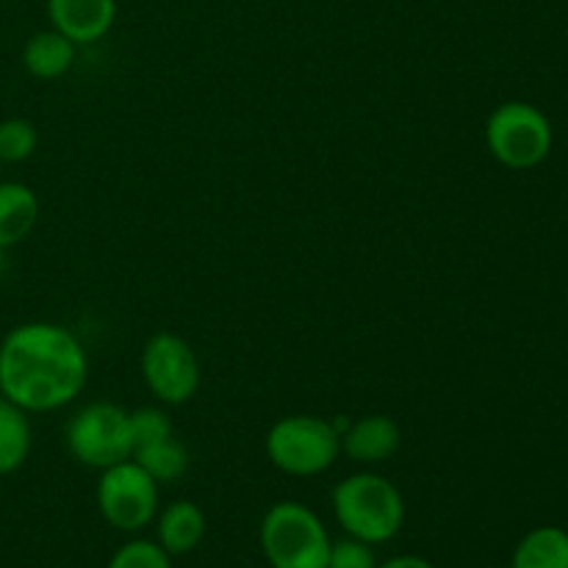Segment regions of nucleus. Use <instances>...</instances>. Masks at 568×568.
Returning a JSON list of instances; mask_svg holds the SVG:
<instances>
[{
    "mask_svg": "<svg viewBox=\"0 0 568 568\" xmlns=\"http://www.w3.org/2000/svg\"><path fill=\"white\" fill-rule=\"evenodd\" d=\"M0 170H3V161H0Z\"/></svg>",
    "mask_w": 568,
    "mask_h": 568,
    "instance_id": "nucleus-23",
    "label": "nucleus"
},
{
    "mask_svg": "<svg viewBox=\"0 0 568 568\" xmlns=\"http://www.w3.org/2000/svg\"><path fill=\"white\" fill-rule=\"evenodd\" d=\"M50 28L75 44H92L111 31L116 0H48Z\"/></svg>",
    "mask_w": 568,
    "mask_h": 568,
    "instance_id": "nucleus-9",
    "label": "nucleus"
},
{
    "mask_svg": "<svg viewBox=\"0 0 568 568\" xmlns=\"http://www.w3.org/2000/svg\"><path fill=\"white\" fill-rule=\"evenodd\" d=\"M109 568H172L170 555L161 544L128 541L116 549Z\"/></svg>",
    "mask_w": 568,
    "mask_h": 568,
    "instance_id": "nucleus-19",
    "label": "nucleus"
},
{
    "mask_svg": "<svg viewBox=\"0 0 568 568\" xmlns=\"http://www.w3.org/2000/svg\"><path fill=\"white\" fill-rule=\"evenodd\" d=\"M552 125L541 109L521 100L497 105L486 122V144L508 170H532L552 150Z\"/></svg>",
    "mask_w": 568,
    "mask_h": 568,
    "instance_id": "nucleus-5",
    "label": "nucleus"
},
{
    "mask_svg": "<svg viewBox=\"0 0 568 568\" xmlns=\"http://www.w3.org/2000/svg\"><path fill=\"white\" fill-rule=\"evenodd\" d=\"M31 453V419L0 394V475L20 469Z\"/></svg>",
    "mask_w": 568,
    "mask_h": 568,
    "instance_id": "nucleus-14",
    "label": "nucleus"
},
{
    "mask_svg": "<svg viewBox=\"0 0 568 568\" xmlns=\"http://www.w3.org/2000/svg\"><path fill=\"white\" fill-rule=\"evenodd\" d=\"M98 510L111 527L122 532H136L153 521L159 510V483L136 464V460H122L100 471Z\"/></svg>",
    "mask_w": 568,
    "mask_h": 568,
    "instance_id": "nucleus-7",
    "label": "nucleus"
},
{
    "mask_svg": "<svg viewBox=\"0 0 568 568\" xmlns=\"http://www.w3.org/2000/svg\"><path fill=\"white\" fill-rule=\"evenodd\" d=\"M87 375V349L55 322H26L0 342V394L26 414H50L75 403Z\"/></svg>",
    "mask_w": 568,
    "mask_h": 568,
    "instance_id": "nucleus-1",
    "label": "nucleus"
},
{
    "mask_svg": "<svg viewBox=\"0 0 568 568\" xmlns=\"http://www.w3.org/2000/svg\"><path fill=\"white\" fill-rule=\"evenodd\" d=\"M67 449L89 469H109L133 455L128 410L116 403H89L75 410L64 430Z\"/></svg>",
    "mask_w": 568,
    "mask_h": 568,
    "instance_id": "nucleus-6",
    "label": "nucleus"
},
{
    "mask_svg": "<svg viewBox=\"0 0 568 568\" xmlns=\"http://www.w3.org/2000/svg\"><path fill=\"white\" fill-rule=\"evenodd\" d=\"M266 458L292 477H316L331 469L342 455V436L331 419L314 414L283 416L264 438Z\"/></svg>",
    "mask_w": 568,
    "mask_h": 568,
    "instance_id": "nucleus-3",
    "label": "nucleus"
},
{
    "mask_svg": "<svg viewBox=\"0 0 568 568\" xmlns=\"http://www.w3.org/2000/svg\"><path fill=\"white\" fill-rule=\"evenodd\" d=\"M131 460H136L155 483H172L186 475L189 469V449L178 442L175 436L164 442L148 444V447L133 449Z\"/></svg>",
    "mask_w": 568,
    "mask_h": 568,
    "instance_id": "nucleus-16",
    "label": "nucleus"
},
{
    "mask_svg": "<svg viewBox=\"0 0 568 568\" xmlns=\"http://www.w3.org/2000/svg\"><path fill=\"white\" fill-rule=\"evenodd\" d=\"M331 538L311 508L277 503L261 521V549L272 568H327Z\"/></svg>",
    "mask_w": 568,
    "mask_h": 568,
    "instance_id": "nucleus-4",
    "label": "nucleus"
},
{
    "mask_svg": "<svg viewBox=\"0 0 568 568\" xmlns=\"http://www.w3.org/2000/svg\"><path fill=\"white\" fill-rule=\"evenodd\" d=\"M403 444V433L394 419L383 414L361 416L358 422H349L347 430L342 433V453L349 460L364 466L383 464L392 458Z\"/></svg>",
    "mask_w": 568,
    "mask_h": 568,
    "instance_id": "nucleus-10",
    "label": "nucleus"
},
{
    "mask_svg": "<svg viewBox=\"0 0 568 568\" xmlns=\"http://www.w3.org/2000/svg\"><path fill=\"white\" fill-rule=\"evenodd\" d=\"M39 222V197L31 186L0 181V250H11L31 236Z\"/></svg>",
    "mask_w": 568,
    "mask_h": 568,
    "instance_id": "nucleus-11",
    "label": "nucleus"
},
{
    "mask_svg": "<svg viewBox=\"0 0 568 568\" xmlns=\"http://www.w3.org/2000/svg\"><path fill=\"white\" fill-rule=\"evenodd\" d=\"M377 568H436V566L425 558H416V555H399V558L386 560V564Z\"/></svg>",
    "mask_w": 568,
    "mask_h": 568,
    "instance_id": "nucleus-21",
    "label": "nucleus"
},
{
    "mask_svg": "<svg viewBox=\"0 0 568 568\" xmlns=\"http://www.w3.org/2000/svg\"><path fill=\"white\" fill-rule=\"evenodd\" d=\"M142 377L159 403L183 405L200 388V361L186 338L161 331L144 344Z\"/></svg>",
    "mask_w": 568,
    "mask_h": 568,
    "instance_id": "nucleus-8",
    "label": "nucleus"
},
{
    "mask_svg": "<svg viewBox=\"0 0 568 568\" xmlns=\"http://www.w3.org/2000/svg\"><path fill=\"white\" fill-rule=\"evenodd\" d=\"M39 148V131L26 116H9L0 122V161L3 164H22Z\"/></svg>",
    "mask_w": 568,
    "mask_h": 568,
    "instance_id": "nucleus-17",
    "label": "nucleus"
},
{
    "mask_svg": "<svg viewBox=\"0 0 568 568\" xmlns=\"http://www.w3.org/2000/svg\"><path fill=\"white\" fill-rule=\"evenodd\" d=\"M205 536V516L189 499H178L161 514L159 519V544L166 555H186L203 541Z\"/></svg>",
    "mask_w": 568,
    "mask_h": 568,
    "instance_id": "nucleus-13",
    "label": "nucleus"
},
{
    "mask_svg": "<svg viewBox=\"0 0 568 568\" xmlns=\"http://www.w3.org/2000/svg\"><path fill=\"white\" fill-rule=\"evenodd\" d=\"M75 48L78 44L55 28L39 31L22 48V67L28 70V75L39 78V81H53V78L67 75L70 67L75 64Z\"/></svg>",
    "mask_w": 568,
    "mask_h": 568,
    "instance_id": "nucleus-12",
    "label": "nucleus"
},
{
    "mask_svg": "<svg viewBox=\"0 0 568 568\" xmlns=\"http://www.w3.org/2000/svg\"><path fill=\"white\" fill-rule=\"evenodd\" d=\"M333 514L349 538L375 547L397 536L405 519V503L388 477L358 471L333 488Z\"/></svg>",
    "mask_w": 568,
    "mask_h": 568,
    "instance_id": "nucleus-2",
    "label": "nucleus"
},
{
    "mask_svg": "<svg viewBox=\"0 0 568 568\" xmlns=\"http://www.w3.org/2000/svg\"><path fill=\"white\" fill-rule=\"evenodd\" d=\"M327 568H377V558L372 552V544L358 538H342L331 544V558Z\"/></svg>",
    "mask_w": 568,
    "mask_h": 568,
    "instance_id": "nucleus-20",
    "label": "nucleus"
},
{
    "mask_svg": "<svg viewBox=\"0 0 568 568\" xmlns=\"http://www.w3.org/2000/svg\"><path fill=\"white\" fill-rule=\"evenodd\" d=\"M510 568H568V532L536 527L519 541Z\"/></svg>",
    "mask_w": 568,
    "mask_h": 568,
    "instance_id": "nucleus-15",
    "label": "nucleus"
},
{
    "mask_svg": "<svg viewBox=\"0 0 568 568\" xmlns=\"http://www.w3.org/2000/svg\"><path fill=\"white\" fill-rule=\"evenodd\" d=\"M6 272V250H0V277H3Z\"/></svg>",
    "mask_w": 568,
    "mask_h": 568,
    "instance_id": "nucleus-22",
    "label": "nucleus"
},
{
    "mask_svg": "<svg viewBox=\"0 0 568 568\" xmlns=\"http://www.w3.org/2000/svg\"><path fill=\"white\" fill-rule=\"evenodd\" d=\"M128 427H131V444L133 449L148 447V444L164 442V438L175 436L172 433V419L161 408L153 405H144L128 414Z\"/></svg>",
    "mask_w": 568,
    "mask_h": 568,
    "instance_id": "nucleus-18",
    "label": "nucleus"
}]
</instances>
